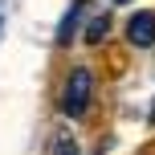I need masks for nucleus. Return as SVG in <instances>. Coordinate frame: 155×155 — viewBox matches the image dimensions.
<instances>
[{
    "mask_svg": "<svg viewBox=\"0 0 155 155\" xmlns=\"http://www.w3.org/2000/svg\"><path fill=\"white\" fill-rule=\"evenodd\" d=\"M90 94H94V74L86 65H74L65 86H61V114L65 118H82L86 106H90Z\"/></svg>",
    "mask_w": 155,
    "mask_h": 155,
    "instance_id": "nucleus-1",
    "label": "nucleus"
},
{
    "mask_svg": "<svg viewBox=\"0 0 155 155\" xmlns=\"http://www.w3.org/2000/svg\"><path fill=\"white\" fill-rule=\"evenodd\" d=\"M127 41L139 49H151L155 45V12H135L127 21Z\"/></svg>",
    "mask_w": 155,
    "mask_h": 155,
    "instance_id": "nucleus-2",
    "label": "nucleus"
},
{
    "mask_svg": "<svg viewBox=\"0 0 155 155\" xmlns=\"http://www.w3.org/2000/svg\"><path fill=\"white\" fill-rule=\"evenodd\" d=\"M86 4H90V0H74V4H70V12L61 16V25H57V45H70V41H74L78 25H82V12H86Z\"/></svg>",
    "mask_w": 155,
    "mask_h": 155,
    "instance_id": "nucleus-3",
    "label": "nucleus"
},
{
    "mask_svg": "<svg viewBox=\"0 0 155 155\" xmlns=\"http://www.w3.org/2000/svg\"><path fill=\"white\" fill-rule=\"evenodd\" d=\"M49 155H82V151H78L74 131H57V135H53V151H49Z\"/></svg>",
    "mask_w": 155,
    "mask_h": 155,
    "instance_id": "nucleus-4",
    "label": "nucleus"
},
{
    "mask_svg": "<svg viewBox=\"0 0 155 155\" xmlns=\"http://www.w3.org/2000/svg\"><path fill=\"white\" fill-rule=\"evenodd\" d=\"M110 33V16H94L86 29V45H102V37Z\"/></svg>",
    "mask_w": 155,
    "mask_h": 155,
    "instance_id": "nucleus-5",
    "label": "nucleus"
},
{
    "mask_svg": "<svg viewBox=\"0 0 155 155\" xmlns=\"http://www.w3.org/2000/svg\"><path fill=\"white\" fill-rule=\"evenodd\" d=\"M114 4H131V0H114Z\"/></svg>",
    "mask_w": 155,
    "mask_h": 155,
    "instance_id": "nucleus-6",
    "label": "nucleus"
},
{
    "mask_svg": "<svg viewBox=\"0 0 155 155\" xmlns=\"http://www.w3.org/2000/svg\"><path fill=\"white\" fill-rule=\"evenodd\" d=\"M151 123H155V110H151Z\"/></svg>",
    "mask_w": 155,
    "mask_h": 155,
    "instance_id": "nucleus-7",
    "label": "nucleus"
}]
</instances>
